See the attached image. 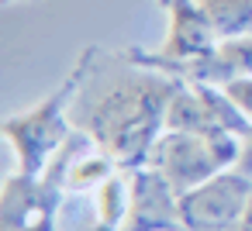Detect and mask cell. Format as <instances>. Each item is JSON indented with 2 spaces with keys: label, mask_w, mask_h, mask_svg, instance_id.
<instances>
[{
  "label": "cell",
  "mask_w": 252,
  "mask_h": 231,
  "mask_svg": "<svg viewBox=\"0 0 252 231\" xmlns=\"http://www.w3.org/2000/svg\"><path fill=\"white\" fill-rule=\"evenodd\" d=\"M180 80L135 66L131 76L114 80L87 111V135L104 148L121 173L149 166V155L166 131V111Z\"/></svg>",
  "instance_id": "1"
},
{
  "label": "cell",
  "mask_w": 252,
  "mask_h": 231,
  "mask_svg": "<svg viewBox=\"0 0 252 231\" xmlns=\"http://www.w3.org/2000/svg\"><path fill=\"white\" fill-rule=\"evenodd\" d=\"M94 59H97V45H87L83 56L76 59V66L63 76V83L52 93H45L35 107H28L21 114H11L4 121V138L11 142L21 173L42 176L49 169V162L56 159V152L73 138L69 107H73L80 87L87 83V76L94 69Z\"/></svg>",
  "instance_id": "2"
},
{
  "label": "cell",
  "mask_w": 252,
  "mask_h": 231,
  "mask_svg": "<svg viewBox=\"0 0 252 231\" xmlns=\"http://www.w3.org/2000/svg\"><path fill=\"white\" fill-rule=\"evenodd\" d=\"M242 159V138L231 131H162L149 166L166 176L176 193H187L211 176L235 169Z\"/></svg>",
  "instance_id": "3"
},
{
  "label": "cell",
  "mask_w": 252,
  "mask_h": 231,
  "mask_svg": "<svg viewBox=\"0 0 252 231\" xmlns=\"http://www.w3.org/2000/svg\"><path fill=\"white\" fill-rule=\"evenodd\" d=\"M159 4L166 7V18H169V31H166L162 45L156 52L128 49V62L142 66V69H156V73L183 83L187 62L211 56L221 38H218L214 25L207 21V14L197 0H159Z\"/></svg>",
  "instance_id": "4"
},
{
  "label": "cell",
  "mask_w": 252,
  "mask_h": 231,
  "mask_svg": "<svg viewBox=\"0 0 252 231\" xmlns=\"http://www.w3.org/2000/svg\"><path fill=\"white\" fill-rule=\"evenodd\" d=\"M252 200V173L224 169L207 183L180 193L183 231H238Z\"/></svg>",
  "instance_id": "5"
},
{
  "label": "cell",
  "mask_w": 252,
  "mask_h": 231,
  "mask_svg": "<svg viewBox=\"0 0 252 231\" xmlns=\"http://www.w3.org/2000/svg\"><path fill=\"white\" fill-rule=\"evenodd\" d=\"M63 190L45 176L14 173L0 193V231H56Z\"/></svg>",
  "instance_id": "6"
},
{
  "label": "cell",
  "mask_w": 252,
  "mask_h": 231,
  "mask_svg": "<svg viewBox=\"0 0 252 231\" xmlns=\"http://www.w3.org/2000/svg\"><path fill=\"white\" fill-rule=\"evenodd\" d=\"M128 183H131V200L121 231H183L180 193L166 183L162 173L142 166L128 173Z\"/></svg>",
  "instance_id": "7"
},
{
  "label": "cell",
  "mask_w": 252,
  "mask_h": 231,
  "mask_svg": "<svg viewBox=\"0 0 252 231\" xmlns=\"http://www.w3.org/2000/svg\"><path fill=\"white\" fill-rule=\"evenodd\" d=\"M94 200H97V231H121L128 217V200H131L128 176H121V169L107 176L94 190Z\"/></svg>",
  "instance_id": "8"
},
{
  "label": "cell",
  "mask_w": 252,
  "mask_h": 231,
  "mask_svg": "<svg viewBox=\"0 0 252 231\" xmlns=\"http://www.w3.org/2000/svg\"><path fill=\"white\" fill-rule=\"evenodd\" d=\"M207 21L214 25L218 38H238L252 35V0H197Z\"/></svg>",
  "instance_id": "9"
},
{
  "label": "cell",
  "mask_w": 252,
  "mask_h": 231,
  "mask_svg": "<svg viewBox=\"0 0 252 231\" xmlns=\"http://www.w3.org/2000/svg\"><path fill=\"white\" fill-rule=\"evenodd\" d=\"M214 62H218V73H221V87L228 80L252 76V35H238V38L218 42Z\"/></svg>",
  "instance_id": "10"
},
{
  "label": "cell",
  "mask_w": 252,
  "mask_h": 231,
  "mask_svg": "<svg viewBox=\"0 0 252 231\" xmlns=\"http://www.w3.org/2000/svg\"><path fill=\"white\" fill-rule=\"evenodd\" d=\"M224 93L238 104V111L252 121V76H238V80H228L224 83Z\"/></svg>",
  "instance_id": "11"
},
{
  "label": "cell",
  "mask_w": 252,
  "mask_h": 231,
  "mask_svg": "<svg viewBox=\"0 0 252 231\" xmlns=\"http://www.w3.org/2000/svg\"><path fill=\"white\" fill-rule=\"evenodd\" d=\"M238 169L252 173V128H249V135L242 138V159H238Z\"/></svg>",
  "instance_id": "12"
},
{
  "label": "cell",
  "mask_w": 252,
  "mask_h": 231,
  "mask_svg": "<svg viewBox=\"0 0 252 231\" xmlns=\"http://www.w3.org/2000/svg\"><path fill=\"white\" fill-rule=\"evenodd\" d=\"M238 231H252V200H249V207H245V217H242V228Z\"/></svg>",
  "instance_id": "13"
},
{
  "label": "cell",
  "mask_w": 252,
  "mask_h": 231,
  "mask_svg": "<svg viewBox=\"0 0 252 231\" xmlns=\"http://www.w3.org/2000/svg\"><path fill=\"white\" fill-rule=\"evenodd\" d=\"M4 4H14V0H4Z\"/></svg>",
  "instance_id": "14"
}]
</instances>
